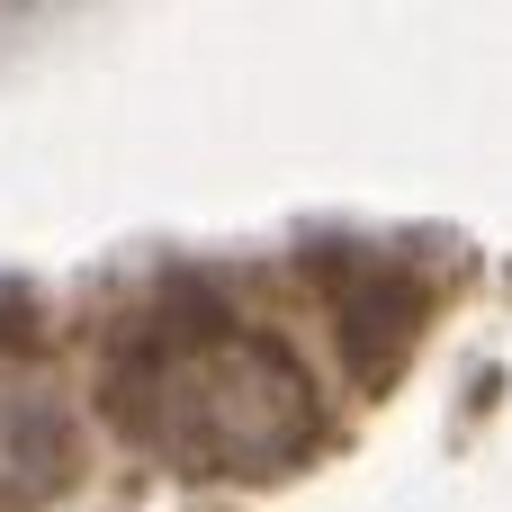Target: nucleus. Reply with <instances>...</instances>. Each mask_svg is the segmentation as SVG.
I'll list each match as a JSON object with an SVG mask.
<instances>
[{
	"instance_id": "obj_1",
	"label": "nucleus",
	"mask_w": 512,
	"mask_h": 512,
	"mask_svg": "<svg viewBox=\"0 0 512 512\" xmlns=\"http://www.w3.org/2000/svg\"><path fill=\"white\" fill-rule=\"evenodd\" d=\"M117 414L135 441H153L162 459L198 468V477H279L306 459L315 441V396L306 369L234 324V315H189V324H153L144 360L117 378Z\"/></svg>"
}]
</instances>
